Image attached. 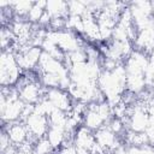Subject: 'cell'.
<instances>
[{
  "label": "cell",
  "mask_w": 154,
  "mask_h": 154,
  "mask_svg": "<svg viewBox=\"0 0 154 154\" xmlns=\"http://www.w3.org/2000/svg\"><path fill=\"white\" fill-rule=\"evenodd\" d=\"M67 132L65 130L64 126H57V125H49V129L47 131V140L51 142L52 147L54 148V150H59L63 144L65 143Z\"/></svg>",
  "instance_id": "14"
},
{
  "label": "cell",
  "mask_w": 154,
  "mask_h": 154,
  "mask_svg": "<svg viewBox=\"0 0 154 154\" xmlns=\"http://www.w3.org/2000/svg\"><path fill=\"white\" fill-rule=\"evenodd\" d=\"M125 142H126L128 146H135V147H141V146L149 144V141H148V137H147L146 132H135V131H131V130L126 131Z\"/></svg>",
  "instance_id": "17"
},
{
  "label": "cell",
  "mask_w": 154,
  "mask_h": 154,
  "mask_svg": "<svg viewBox=\"0 0 154 154\" xmlns=\"http://www.w3.org/2000/svg\"><path fill=\"white\" fill-rule=\"evenodd\" d=\"M134 45L136 47L135 49L149 55L154 51V25L138 30Z\"/></svg>",
  "instance_id": "12"
},
{
  "label": "cell",
  "mask_w": 154,
  "mask_h": 154,
  "mask_svg": "<svg viewBox=\"0 0 154 154\" xmlns=\"http://www.w3.org/2000/svg\"><path fill=\"white\" fill-rule=\"evenodd\" d=\"M152 22H153V25H154V14H153V17H152Z\"/></svg>",
  "instance_id": "26"
},
{
  "label": "cell",
  "mask_w": 154,
  "mask_h": 154,
  "mask_svg": "<svg viewBox=\"0 0 154 154\" xmlns=\"http://www.w3.org/2000/svg\"><path fill=\"white\" fill-rule=\"evenodd\" d=\"M34 150L38 154H52L54 152V148L52 147L47 137H42L34 143Z\"/></svg>",
  "instance_id": "23"
},
{
  "label": "cell",
  "mask_w": 154,
  "mask_h": 154,
  "mask_svg": "<svg viewBox=\"0 0 154 154\" xmlns=\"http://www.w3.org/2000/svg\"><path fill=\"white\" fill-rule=\"evenodd\" d=\"M46 5L47 1H35L26 16V20L30 22L31 24H37L43 13L46 12Z\"/></svg>",
  "instance_id": "16"
},
{
  "label": "cell",
  "mask_w": 154,
  "mask_h": 154,
  "mask_svg": "<svg viewBox=\"0 0 154 154\" xmlns=\"http://www.w3.org/2000/svg\"><path fill=\"white\" fill-rule=\"evenodd\" d=\"M107 126H108L109 130H111L112 132H114L117 136L120 135V134L124 131V128H125L124 122H123L122 119H118V118H114V117L108 122Z\"/></svg>",
  "instance_id": "24"
},
{
  "label": "cell",
  "mask_w": 154,
  "mask_h": 154,
  "mask_svg": "<svg viewBox=\"0 0 154 154\" xmlns=\"http://www.w3.org/2000/svg\"><path fill=\"white\" fill-rule=\"evenodd\" d=\"M69 16L83 17L88 12V2L85 1H67Z\"/></svg>",
  "instance_id": "19"
},
{
  "label": "cell",
  "mask_w": 154,
  "mask_h": 154,
  "mask_svg": "<svg viewBox=\"0 0 154 154\" xmlns=\"http://www.w3.org/2000/svg\"><path fill=\"white\" fill-rule=\"evenodd\" d=\"M59 154H78V153H77L73 143H71V144H64L59 149Z\"/></svg>",
  "instance_id": "25"
},
{
  "label": "cell",
  "mask_w": 154,
  "mask_h": 154,
  "mask_svg": "<svg viewBox=\"0 0 154 154\" xmlns=\"http://www.w3.org/2000/svg\"><path fill=\"white\" fill-rule=\"evenodd\" d=\"M54 109H55V107L53 106V103L46 96L42 97L36 105H34V112L37 113V114L45 116V117H48Z\"/></svg>",
  "instance_id": "20"
},
{
  "label": "cell",
  "mask_w": 154,
  "mask_h": 154,
  "mask_svg": "<svg viewBox=\"0 0 154 154\" xmlns=\"http://www.w3.org/2000/svg\"><path fill=\"white\" fill-rule=\"evenodd\" d=\"M94 135H95L96 143L101 148H103L106 152H109V150L114 152L116 149H118L120 147V143L118 141V136L114 132H112L107 125L96 130L94 132Z\"/></svg>",
  "instance_id": "10"
},
{
  "label": "cell",
  "mask_w": 154,
  "mask_h": 154,
  "mask_svg": "<svg viewBox=\"0 0 154 154\" xmlns=\"http://www.w3.org/2000/svg\"><path fill=\"white\" fill-rule=\"evenodd\" d=\"M12 51L16 54V59H17V63H18L20 70L30 71V70L37 67L40 57L42 54L41 47L25 46V47H20V48H14Z\"/></svg>",
  "instance_id": "6"
},
{
  "label": "cell",
  "mask_w": 154,
  "mask_h": 154,
  "mask_svg": "<svg viewBox=\"0 0 154 154\" xmlns=\"http://www.w3.org/2000/svg\"><path fill=\"white\" fill-rule=\"evenodd\" d=\"M32 5H34V2L28 1V0L11 1V8L14 13V17H18V18H26Z\"/></svg>",
  "instance_id": "18"
},
{
  "label": "cell",
  "mask_w": 154,
  "mask_h": 154,
  "mask_svg": "<svg viewBox=\"0 0 154 154\" xmlns=\"http://www.w3.org/2000/svg\"><path fill=\"white\" fill-rule=\"evenodd\" d=\"M48 120H49V125H57V126H64L65 128L66 120H67V113L55 108L48 116Z\"/></svg>",
  "instance_id": "21"
},
{
  "label": "cell",
  "mask_w": 154,
  "mask_h": 154,
  "mask_svg": "<svg viewBox=\"0 0 154 154\" xmlns=\"http://www.w3.org/2000/svg\"><path fill=\"white\" fill-rule=\"evenodd\" d=\"M24 123H25V125H26V128H28L30 138H31L34 142H36L38 138L46 137L47 131H48V129H49V120H48V117L37 114V113L34 112L31 116L28 117V119H26Z\"/></svg>",
  "instance_id": "7"
},
{
  "label": "cell",
  "mask_w": 154,
  "mask_h": 154,
  "mask_svg": "<svg viewBox=\"0 0 154 154\" xmlns=\"http://www.w3.org/2000/svg\"><path fill=\"white\" fill-rule=\"evenodd\" d=\"M95 135L94 131L89 130L84 125H82L73 136V146L78 154H90L93 147L95 146Z\"/></svg>",
  "instance_id": "8"
},
{
  "label": "cell",
  "mask_w": 154,
  "mask_h": 154,
  "mask_svg": "<svg viewBox=\"0 0 154 154\" xmlns=\"http://www.w3.org/2000/svg\"><path fill=\"white\" fill-rule=\"evenodd\" d=\"M149 122H150L149 112L144 103H136L131 108L129 107V114L126 122L129 130L135 132H146Z\"/></svg>",
  "instance_id": "5"
},
{
  "label": "cell",
  "mask_w": 154,
  "mask_h": 154,
  "mask_svg": "<svg viewBox=\"0 0 154 154\" xmlns=\"http://www.w3.org/2000/svg\"><path fill=\"white\" fill-rule=\"evenodd\" d=\"M22 70L17 63L12 48L5 49L0 55V82L2 87H13L22 76Z\"/></svg>",
  "instance_id": "2"
},
{
  "label": "cell",
  "mask_w": 154,
  "mask_h": 154,
  "mask_svg": "<svg viewBox=\"0 0 154 154\" xmlns=\"http://www.w3.org/2000/svg\"><path fill=\"white\" fill-rule=\"evenodd\" d=\"M19 97L24 103L36 105L46 95V88L40 83V81L29 78L26 76H20L19 81L16 84Z\"/></svg>",
  "instance_id": "3"
},
{
  "label": "cell",
  "mask_w": 154,
  "mask_h": 154,
  "mask_svg": "<svg viewBox=\"0 0 154 154\" xmlns=\"http://www.w3.org/2000/svg\"><path fill=\"white\" fill-rule=\"evenodd\" d=\"M46 37L48 40H51L54 45H57L65 54L71 53L78 48H85L81 36L73 31L67 30V29L59 30V31H54V30L48 29Z\"/></svg>",
  "instance_id": "4"
},
{
  "label": "cell",
  "mask_w": 154,
  "mask_h": 154,
  "mask_svg": "<svg viewBox=\"0 0 154 154\" xmlns=\"http://www.w3.org/2000/svg\"><path fill=\"white\" fill-rule=\"evenodd\" d=\"M97 87L105 100L113 107L119 103L126 90V72L124 64L118 65L112 71L102 70L97 78Z\"/></svg>",
  "instance_id": "1"
},
{
  "label": "cell",
  "mask_w": 154,
  "mask_h": 154,
  "mask_svg": "<svg viewBox=\"0 0 154 154\" xmlns=\"http://www.w3.org/2000/svg\"><path fill=\"white\" fill-rule=\"evenodd\" d=\"M82 20H83V35L90 41H100L101 40L100 29H99L95 14L88 11L82 17Z\"/></svg>",
  "instance_id": "13"
},
{
  "label": "cell",
  "mask_w": 154,
  "mask_h": 154,
  "mask_svg": "<svg viewBox=\"0 0 154 154\" xmlns=\"http://www.w3.org/2000/svg\"><path fill=\"white\" fill-rule=\"evenodd\" d=\"M55 108L70 113L72 109V99L70 96V94L67 93V90L61 89V88H49L46 90V95H45Z\"/></svg>",
  "instance_id": "9"
},
{
  "label": "cell",
  "mask_w": 154,
  "mask_h": 154,
  "mask_svg": "<svg viewBox=\"0 0 154 154\" xmlns=\"http://www.w3.org/2000/svg\"><path fill=\"white\" fill-rule=\"evenodd\" d=\"M46 12L51 18H67L69 17V6L67 2L61 0H51L47 1Z\"/></svg>",
  "instance_id": "15"
},
{
  "label": "cell",
  "mask_w": 154,
  "mask_h": 154,
  "mask_svg": "<svg viewBox=\"0 0 154 154\" xmlns=\"http://www.w3.org/2000/svg\"><path fill=\"white\" fill-rule=\"evenodd\" d=\"M5 125L6 126L4 128V130L7 132V135L10 137V141L16 147H19L20 144L25 143L30 138V135H29V131H28V128H26L25 123L16 122V123L5 124Z\"/></svg>",
  "instance_id": "11"
},
{
  "label": "cell",
  "mask_w": 154,
  "mask_h": 154,
  "mask_svg": "<svg viewBox=\"0 0 154 154\" xmlns=\"http://www.w3.org/2000/svg\"><path fill=\"white\" fill-rule=\"evenodd\" d=\"M0 41H1V48L2 51L8 49L12 47V45L14 43V36L13 32L11 31L10 26H2L1 29V35H0Z\"/></svg>",
  "instance_id": "22"
}]
</instances>
